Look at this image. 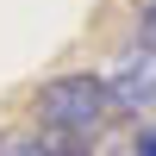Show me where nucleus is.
Instances as JSON below:
<instances>
[{
	"label": "nucleus",
	"instance_id": "obj_1",
	"mask_svg": "<svg viewBox=\"0 0 156 156\" xmlns=\"http://www.w3.org/2000/svg\"><path fill=\"white\" fill-rule=\"evenodd\" d=\"M37 106V125L50 137H100L112 119V100H106V81L94 69H69V75H50L44 87L31 94Z\"/></svg>",
	"mask_w": 156,
	"mask_h": 156
},
{
	"label": "nucleus",
	"instance_id": "obj_2",
	"mask_svg": "<svg viewBox=\"0 0 156 156\" xmlns=\"http://www.w3.org/2000/svg\"><path fill=\"white\" fill-rule=\"evenodd\" d=\"M100 81H106L112 119H144V112H156V56H150V50L131 44L106 75H100Z\"/></svg>",
	"mask_w": 156,
	"mask_h": 156
},
{
	"label": "nucleus",
	"instance_id": "obj_3",
	"mask_svg": "<svg viewBox=\"0 0 156 156\" xmlns=\"http://www.w3.org/2000/svg\"><path fill=\"white\" fill-rule=\"evenodd\" d=\"M0 156H50L44 131H0Z\"/></svg>",
	"mask_w": 156,
	"mask_h": 156
},
{
	"label": "nucleus",
	"instance_id": "obj_4",
	"mask_svg": "<svg viewBox=\"0 0 156 156\" xmlns=\"http://www.w3.org/2000/svg\"><path fill=\"white\" fill-rule=\"evenodd\" d=\"M131 31H137V50H150V56H156V0H137Z\"/></svg>",
	"mask_w": 156,
	"mask_h": 156
},
{
	"label": "nucleus",
	"instance_id": "obj_5",
	"mask_svg": "<svg viewBox=\"0 0 156 156\" xmlns=\"http://www.w3.org/2000/svg\"><path fill=\"white\" fill-rule=\"evenodd\" d=\"M131 156H156V125H137V137H131Z\"/></svg>",
	"mask_w": 156,
	"mask_h": 156
}]
</instances>
